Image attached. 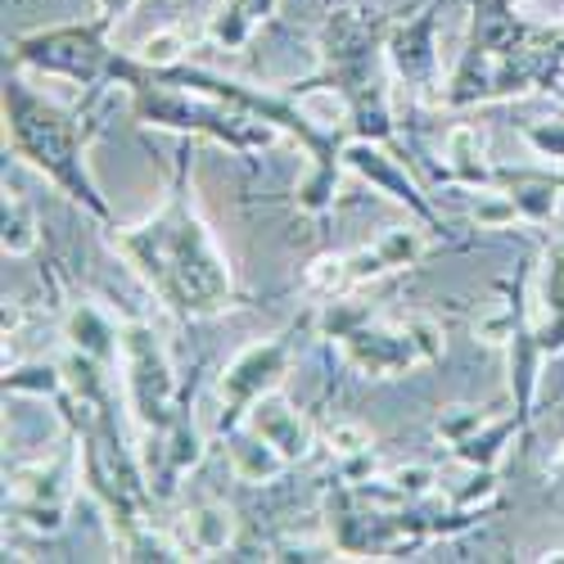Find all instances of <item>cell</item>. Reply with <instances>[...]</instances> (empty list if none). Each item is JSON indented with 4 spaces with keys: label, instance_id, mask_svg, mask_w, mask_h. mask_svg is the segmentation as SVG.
<instances>
[{
    "label": "cell",
    "instance_id": "cell-11",
    "mask_svg": "<svg viewBox=\"0 0 564 564\" xmlns=\"http://www.w3.org/2000/svg\"><path fill=\"white\" fill-rule=\"evenodd\" d=\"M438 10L443 0H430L420 6L415 19H402L389 28V41H384V55H389V68L398 82H406L411 90H434L438 86Z\"/></svg>",
    "mask_w": 564,
    "mask_h": 564
},
{
    "label": "cell",
    "instance_id": "cell-16",
    "mask_svg": "<svg viewBox=\"0 0 564 564\" xmlns=\"http://www.w3.org/2000/svg\"><path fill=\"white\" fill-rule=\"evenodd\" d=\"M443 181L465 185V191H492L497 163H488L484 131L479 127L460 122V127L447 131V140H443Z\"/></svg>",
    "mask_w": 564,
    "mask_h": 564
},
{
    "label": "cell",
    "instance_id": "cell-10",
    "mask_svg": "<svg viewBox=\"0 0 564 564\" xmlns=\"http://www.w3.org/2000/svg\"><path fill=\"white\" fill-rule=\"evenodd\" d=\"M344 163L361 176V181H370L380 195H389L393 204H402L415 221H425L434 235H443L447 226H443V217H438V208L430 204V195L420 191V181L402 167V159H393L389 150H384V140H361V135H348L344 140Z\"/></svg>",
    "mask_w": 564,
    "mask_h": 564
},
{
    "label": "cell",
    "instance_id": "cell-26",
    "mask_svg": "<svg viewBox=\"0 0 564 564\" xmlns=\"http://www.w3.org/2000/svg\"><path fill=\"white\" fill-rule=\"evenodd\" d=\"M267 560H344V555L330 538H325V542H275Z\"/></svg>",
    "mask_w": 564,
    "mask_h": 564
},
{
    "label": "cell",
    "instance_id": "cell-27",
    "mask_svg": "<svg viewBox=\"0 0 564 564\" xmlns=\"http://www.w3.org/2000/svg\"><path fill=\"white\" fill-rule=\"evenodd\" d=\"M542 90H546V96H555V100H560V113H564V32H560L555 51H551V64H546Z\"/></svg>",
    "mask_w": 564,
    "mask_h": 564
},
{
    "label": "cell",
    "instance_id": "cell-3",
    "mask_svg": "<svg viewBox=\"0 0 564 564\" xmlns=\"http://www.w3.org/2000/svg\"><path fill=\"white\" fill-rule=\"evenodd\" d=\"M113 86H122L131 96V118L140 127H159V131H176V135H204L217 140L230 154H262L280 140V127L245 105L221 100L204 86H191L172 77L167 68H150L135 55H118L113 68Z\"/></svg>",
    "mask_w": 564,
    "mask_h": 564
},
{
    "label": "cell",
    "instance_id": "cell-23",
    "mask_svg": "<svg viewBox=\"0 0 564 564\" xmlns=\"http://www.w3.org/2000/svg\"><path fill=\"white\" fill-rule=\"evenodd\" d=\"M185 51H191V41H185L176 28H167V32H154V36H145V45H140V64H150V68H176L181 59H185Z\"/></svg>",
    "mask_w": 564,
    "mask_h": 564
},
{
    "label": "cell",
    "instance_id": "cell-12",
    "mask_svg": "<svg viewBox=\"0 0 564 564\" xmlns=\"http://www.w3.org/2000/svg\"><path fill=\"white\" fill-rule=\"evenodd\" d=\"M249 430H258L280 456H285L290 465H299V460H307L312 452H316V430L307 425V415L285 398V393H267L253 411H249V420H245Z\"/></svg>",
    "mask_w": 564,
    "mask_h": 564
},
{
    "label": "cell",
    "instance_id": "cell-5",
    "mask_svg": "<svg viewBox=\"0 0 564 564\" xmlns=\"http://www.w3.org/2000/svg\"><path fill=\"white\" fill-rule=\"evenodd\" d=\"M316 330L366 380H398L443 357V325L430 316H384L370 299L335 294L316 312Z\"/></svg>",
    "mask_w": 564,
    "mask_h": 564
},
{
    "label": "cell",
    "instance_id": "cell-6",
    "mask_svg": "<svg viewBox=\"0 0 564 564\" xmlns=\"http://www.w3.org/2000/svg\"><path fill=\"white\" fill-rule=\"evenodd\" d=\"M109 32L113 28H105L100 19L36 28L10 41V64L55 82L86 86L90 96H100L105 86H113V68H118V51L109 45Z\"/></svg>",
    "mask_w": 564,
    "mask_h": 564
},
{
    "label": "cell",
    "instance_id": "cell-2",
    "mask_svg": "<svg viewBox=\"0 0 564 564\" xmlns=\"http://www.w3.org/2000/svg\"><path fill=\"white\" fill-rule=\"evenodd\" d=\"M389 19L361 10V6H335L321 19V73L299 82V90H330L344 105V131L361 140H393V90H389Z\"/></svg>",
    "mask_w": 564,
    "mask_h": 564
},
{
    "label": "cell",
    "instance_id": "cell-9",
    "mask_svg": "<svg viewBox=\"0 0 564 564\" xmlns=\"http://www.w3.org/2000/svg\"><path fill=\"white\" fill-rule=\"evenodd\" d=\"M294 361V344L290 335H271L249 344L245 352H235L217 380V434H235L249 420V411L280 389V380L290 375Z\"/></svg>",
    "mask_w": 564,
    "mask_h": 564
},
{
    "label": "cell",
    "instance_id": "cell-22",
    "mask_svg": "<svg viewBox=\"0 0 564 564\" xmlns=\"http://www.w3.org/2000/svg\"><path fill=\"white\" fill-rule=\"evenodd\" d=\"M6 393L19 398H59L64 393V361H23L6 370Z\"/></svg>",
    "mask_w": 564,
    "mask_h": 564
},
{
    "label": "cell",
    "instance_id": "cell-19",
    "mask_svg": "<svg viewBox=\"0 0 564 564\" xmlns=\"http://www.w3.org/2000/svg\"><path fill=\"white\" fill-rule=\"evenodd\" d=\"M275 14V0H221L208 19V41L217 51H245V41L253 36V28H262Z\"/></svg>",
    "mask_w": 564,
    "mask_h": 564
},
{
    "label": "cell",
    "instance_id": "cell-24",
    "mask_svg": "<svg viewBox=\"0 0 564 564\" xmlns=\"http://www.w3.org/2000/svg\"><path fill=\"white\" fill-rule=\"evenodd\" d=\"M529 150L538 159H551V163H564V113L560 118H546V122H524L520 127Z\"/></svg>",
    "mask_w": 564,
    "mask_h": 564
},
{
    "label": "cell",
    "instance_id": "cell-15",
    "mask_svg": "<svg viewBox=\"0 0 564 564\" xmlns=\"http://www.w3.org/2000/svg\"><path fill=\"white\" fill-rule=\"evenodd\" d=\"M167 533L176 538L185 560H208V555H221L235 546V514L217 501H204L195 510H185Z\"/></svg>",
    "mask_w": 564,
    "mask_h": 564
},
{
    "label": "cell",
    "instance_id": "cell-17",
    "mask_svg": "<svg viewBox=\"0 0 564 564\" xmlns=\"http://www.w3.org/2000/svg\"><path fill=\"white\" fill-rule=\"evenodd\" d=\"M64 339L73 352L96 357L105 366H118V348H122V325H113L96 303H73L64 316Z\"/></svg>",
    "mask_w": 564,
    "mask_h": 564
},
{
    "label": "cell",
    "instance_id": "cell-18",
    "mask_svg": "<svg viewBox=\"0 0 564 564\" xmlns=\"http://www.w3.org/2000/svg\"><path fill=\"white\" fill-rule=\"evenodd\" d=\"M226 460H230V475L240 484H271L280 479L285 469H294L285 456H280L258 430L240 425L235 434H226Z\"/></svg>",
    "mask_w": 564,
    "mask_h": 564
},
{
    "label": "cell",
    "instance_id": "cell-14",
    "mask_svg": "<svg viewBox=\"0 0 564 564\" xmlns=\"http://www.w3.org/2000/svg\"><path fill=\"white\" fill-rule=\"evenodd\" d=\"M533 339H538V352H542L546 361L564 352V240H555V245L546 249V258H542Z\"/></svg>",
    "mask_w": 564,
    "mask_h": 564
},
{
    "label": "cell",
    "instance_id": "cell-1",
    "mask_svg": "<svg viewBox=\"0 0 564 564\" xmlns=\"http://www.w3.org/2000/svg\"><path fill=\"white\" fill-rule=\"evenodd\" d=\"M191 150H181L163 208L135 226H105V240L176 321H208L230 312L240 294L226 253L191 199Z\"/></svg>",
    "mask_w": 564,
    "mask_h": 564
},
{
    "label": "cell",
    "instance_id": "cell-7",
    "mask_svg": "<svg viewBox=\"0 0 564 564\" xmlns=\"http://www.w3.org/2000/svg\"><path fill=\"white\" fill-rule=\"evenodd\" d=\"M118 370H122V393L127 411L135 415L140 434H163L172 425V415L185 398L172 357L163 339L154 335V325L145 321H122V348H118Z\"/></svg>",
    "mask_w": 564,
    "mask_h": 564
},
{
    "label": "cell",
    "instance_id": "cell-13",
    "mask_svg": "<svg viewBox=\"0 0 564 564\" xmlns=\"http://www.w3.org/2000/svg\"><path fill=\"white\" fill-rule=\"evenodd\" d=\"M492 191H501L514 208V217L529 226H546L564 199V172H542V167H497Z\"/></svg>",
    "mask_w": 564,
    "mask_h": 564
},
{
    "label": "cell",
    "instance_id": "cell-25",
    "mask_svg": "<svg viewBox=\"0 0 564 564\" xmlns=\"http://www.w3.org/2000/svg\"><path fill=\"white\" fill-rule=\"evenodd\" d=\"M325 443H330V452L339 456V460H348V456H357V452H370L375 443H370V434L357 425V420H335L330 430H325Z\"/></svg>",
    "mask_w": 564,
    "mask_h": 564
},
{
    "label": "cell",
    "instance_id": "cell-8",
    "mask_svg": "<svg viewBox=\"0 0 564 564\" xmlns=\"http://www.w3.org/2000/svg\"><path fill=\"white\" fill-rule=\"evenodd\" d=\"M82 479V447L68 434V443L55 456H41L32 465L10 469L6 492V520L32 529V533H59L68 520V506Z\"/></svg>",
    "mask_w": 564,
    "mask_h": 564
},
{
    "label": "cell",
    "instance_id": "cell-20",
    "mask_svg": "<svg viewBox=\"0 0 564 564\" xmlns=\"http://www.w3.org/2000/svg\"><path fill=\"white\" fill-rule=\"evenodd\" d=\"M514 434L524 438V425H520V415H514V411L488 415L479 430H469L460 443H452V456L465 460L469 469H497V460H501V452H506V443Z\"/></svg>",
    "mask_w": 564,
    "mask_h": 564
},
{
    "label": "cell",
    "instance_id": "cell-29",
    "mask_svg": "<svg viewBox=\"0 0 564 564\" xmlns=\"http://www.w3.org/2000/svg\"><path fill=\"white\" fill-rule=\"evenodd\" d=\"M560 469H564V447H560Z\"/></svg>",
    "mask_w": 564,
    "mask_h": 564
},
{
    "label": "cell",
    "instance_id": "cell-4",
    "mask_svg": "<svg viewBox=\"0 0 564 564\" xmlns=\"http://www.w3.org/2000/svg\"><path fill=\"white\" fill-rule=\"evenodd\" d=\"M6 135H10L14 159L32 163L59 195H68L96 221L113 226V208L86 167V145H90L86 113L59 109L55 100L36 96L23 77H6Z\"/></svg>",
    "mask_w": 564,
    "mask_h": 564
},
{
    "label": "cell",
    "instance_id": "cell-28",
    "mask_svg": "<svg viewBox=\"0 0 564 564\" xmlns=\"http://www.w3.org/2000/svg\"><path fill=\"white\" fill-rule=\"evenodd\" d=\"M131 10H135V0H96V19H100L105 28H118Z\"/></svg>",
    "mask_w": 564,
    "mask_h": 564
},
{
    "label": "cell",
    "instance_id": "cell-21",
    "mask_svg": "<svg viewBox=\"0 0 564 564\" xmlns=\"http://www.w3.org/2000/svg\"><path fill=\"white\" fill-rule=\"evenodd\" d=\"M41 240V221L36 208L23 195H6V208H0V245H6L10 258H28Z\"/></svg>",
    "mask_w": 564,
    "mask_h": 564
}]
</instances>
